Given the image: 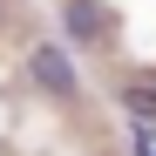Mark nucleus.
Instances as JSON below:
<instances>
[{
  "label": "nucleus",
  "instance_id": "obj_1",
  "mask_svg": "<svg viewBox=\"0 0 156 156\" xmlns=\"http://www.w3.org/2000/svg\"><path fill=\"white\" fill-rule=\"evenodd\" d=\"M20 75H27V88L48 95V102H75L82 95V68H75V55L61 41H34L27 61H20Z\"/></svg>",
  "mask_w": 156,
  "mask_h": 156
},
{
  "label": "nucleus",
  "instance_id": "obj_2",
  "mask_svg": "<svg viewBox=\"0 0 156 156\" xmlns=\"http://www.w3.org/2000/svg\"><path fill=\"white\" fill-rule=\"evenodd\" d=\"M61 34L75 48H109L115 41V7L109 0H61Z\"/></svg>",
  "mask_w": 156,
  "mask_h": 156
},
{
  "label": "nucleus",
  "instance_id": "obj_3",
  "mask_svg": "<svg viewBox=\"0 0 156 156\" xmlns=\"http://www.w3.org/2000/svg\"><path fill=\"white\" fill-rule=\"evenodd\" d=\"M122 109L156 129V82H122Z\"/></svg>",
  "mask_w": 156,
  "mask_h": 156
},
{
  "label": "nucleus",
  "instance_id": "obj_4",
  "mask_svg": "<svg viewBox=\"0 0 156 156\" xmlns=\"http://www.w3.org/2000/svg\"><path fill=\"white\" fill-rule=\"evenodd\" d=\"M7 14H14V7H7V0H0V27H7Z\"/></svg>",
  "mask_w": 156,
  "mask_h": 156
}]
</instances>
